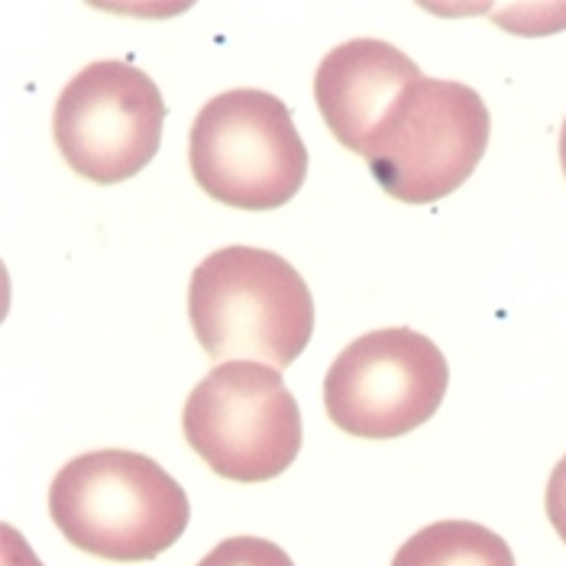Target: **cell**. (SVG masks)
Returning <instances> with one entry per match:
<instances>
[{
    "label": "cell",
    "instance_id": "cell-1",
    "mask_svg": "<svg viewBox=\"0 0 566 566\" xmlns=\"http://www.w3.org/2000/svg\"><path fill=\"white\" fill-rule=\"evenodd\" d=\"M49 518L72 547L97 560L146 564L175 547L191 505L153 457L91 450L55 473Z\"/></svg>",
    "mask_w": 566,
    "mask_h": 566
},
{
    "label": "cell",
    "instance_id": "cell-2",
    "mask_svg": "<svg viewBox=\"0 0 566 566\" xmlns=\"http://www.w3.org/2000/svg\"><path fill=\"white\" fill-rule=\"evenodd\" d=\"M188 317L214 363L289 369L314 334V298L302 272L279 253L223 247L191 272Z\"/></svg>",
    "mask_w": 566,
    "mask_h": 566
},
{
    "label": "cell",
    "instance_id": "cell-3",
    "mask_svg": "<svg viewBox=\"0 0 566 566\" xmlns=\"http://www.w3.org/2000/svg\"><path fill=\"white\" fill-rule=\"evenodd\" d=\"M188 163L211 201L237 211H275L302 191L307 149L275 94L233 87L198 111Z\"/></svg>",
    "mask_w": 566,
    "mask_h": 566
},
{
    "label": "cell",
    "instance_id": "cell-4",
    "mask_svg": "<svg viewBox=\"0 0 566 566\" xmlns=\"http://www.w3.org/2000/svg\"><path fill=\"white\" fill-rule=\"evenodd\" d=\"M489 111L470 85L418 78L408 85L359 153L379 188L401 205L453 195L485 156Z\"/></svg>",
    "mask_w": 566,
    "mask_h": 566
},
{
    "label": "cell",
    "instance_id": "cell-5",
    "mask_svg": "<svg viewBox=\"0 0 566 566\" xmlns=\"http://www.w3.org/2000/svg\"><path fill=\"white\" fill-rule=\"evenodd\" d=\"M188 447L220 480L269 482L302 450V411L279 369L265 363H220L185 401Z\"/></svg>",
    "mask_w": 566,
    "mask_h": 566
},
{
    "label": "cell",
    "instance_id": "cell-6",
    "mask_svg": "<svg viewBox=\"0 0 566 566\" xmlns=\"http://www.w3.org/2000/svg\"><path fill=\"white\" fill-rule=\"evenodd\" d=\"M450 366L434 340L411 327L363 334L327 369L324 408L349 437L392 440L434 418Z\"/></svg>",
    "mask_w": 566,
    "mask_h": 566
},
{
    "label": "cell",
    "instance_id": "cell-7",
    "mask_svg": "<svg viewBox=\"0 0 566 566\" xmlns=\"http://www.w3.org/2000/svg\"><path fill=\"white\" fill-rule=\"evenodd\" d=\"M163 124L159 85L130 62L104 59L62 87L52 136L72 172L94 185H120L156 159Z\"/></svg>",
    "mask_w": 566,
    "mask_h": 566
},
{
    "label": "cell",
    "instance_id": "cell-8",
    "mask_svg": "<svg viewBox=\"0 0 566 566\" xmlns=\"http://www.w3.org/2000/svg\"><path fill=\"white\" fill-rule=\"evenodd\" d=\"M421 69L392 43L349 40L331 49L314 75V101L334 139L363 153L398 94L415 85Z\"/></svg>",
    "mask_w": 566,
    "mask_h": 566
},
{
    "label": "cell",
    "instance_id": "cell-9",
    "mask_svg": "<svg viewBox=\"0 0 566 566\" xmlns=\"http://www.w3.org/2000/svg\"><path fill=\"white\" fill-rule=\"evenodd\" d=\"M392 566H515V554L485 524L434 522L398 547Z\"/></svg>",
    "mask_w": 566,
    "mask_h": 566
},
{
    "label": "cell",
    "instance_id": "cell-10",
    "mask_svg": "<svg viewBox=\"0 0 566 566\" xmlns=\"http://www.w3.org/2000/svg\"><path fill=\"white\" fill-rule=\"evenodd\" d=\"M198 566H295L292 557L272 544V541H262V537H227L220 541L218 547L201 557Z\"/></svg>",
    "mask_w": 566,
    "mask_h": 566
},
{
    "label": "cell",
    "instance_id": "cell-11",
    "mask_svg": "<svg viewBox=\"0 0 566 566\" xmlns=\"http://www.w3.org/2000/svg\"><path fill=\"white\" fill-rule=\"evenodd\" d=\"M544 509H547V518L554 524L557 537L566 544V457L554 467V473H551L547 495H544Z\"/></svg>",
    "mask_w": 566,
    "mask_h": 566
},
{
    "label": "cell",
    "instance_id": "cell-12",
    "mask_svg": "<svg viewBox=\"0 0 566 566\" xmlns=\"http://www.w3.org/2000/svg\"><path fill=\"white\" fill-rule=\"evenodd\" d=\"M560 166H564V175H566V120H564V127H560Z\"/></svg>",
    "mask_w": 566,
    "mask_h": 566
}]
</instances>
